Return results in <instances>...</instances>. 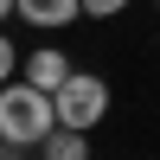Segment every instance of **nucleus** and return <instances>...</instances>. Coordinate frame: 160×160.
<instances>
[{"instance_id":"6e6552de","label":"nucleus","mask_w":160,"mask_h":160,"mask_svg":"<svg viewBox=\"0 0 160 160\" xmlns=\"http://www.w3.org/2000/svg\"><path fill=\"white\" fill-rule=\"evenodd\" d=\"M7 13H19V0H0V19H7Z\"/></svg>"},{"instance_id":"0eeeda50","label":"nucleus","mask_w":160,"mask_h":160,"mask_svg":"<svg viewBox=\"0 0 160 160\" xmlns=\"http://www.w3.org/2000/svg\"><path fill=\"white\" fill-rule=\"evenodd\" d=\"M122 7H128V0H83V13H90V19H115Z\"/></svg>"},{"instance_id":"7ed1b4c3","label":"nucleus","mask_w":160,"mask_h":160,"mask_svg":"<svg viewBox=\"0 0 160 160\" xmlns=\"http://www.w3.org/2000/svg\"><path fill=\"white\" fill-rule=\"evenodd\" d=\"M71 77H77V71H71V58H64L58 45H38L32 58H26V83H32V90H45V96H58Z\"/></svg>"},{"instance_id":"20e7f679","label":"nucleus","mask_w":160,"mask_h":160,"mask_svg":"<svg viewBox=\"0 0 160 160\" xmlns=\"http://www.w3.org/2000/svg\"><path fill=\"white\" fill-rule=\"evenodd\" d=\"M77 13H83V0H19L26 26H71Z\"/></svg>"},{"instance_id":"f257e3e1","label":"nucleus","mask_w":160,"mask_h":160,"mask_svg":"<svg viewBox=\"0 0 160 160\" xmlns=\"http://www.w3.org/2000/svg\"><path fill=\"white\" fill-rule=\"evenodd\" d=\"M51 135H58V102L45 90H32L26 77L0 90V141L7 148H45Z\"/></svg>"},{"instance_id":"423d86ee","label":"nucleus","mask_w":160,"mask_h":160,"mask_svg":"<svg viewBox=\"0 0 160 160\" xmlns=\"http://www.w3.org/2000/svg\"><path fill=\"white\" fill-rule=\"evenodd\" d=\"M13 71H19V45H13L7 32H0V90H7V83H19Z\"/></svg>"},{"instance_id":"f03ea898","label":"nucleus","mask_w":160,"mask_h":160,"mask_svg":"<svg viewBox=\"0 0 160 160\" xmlns=\"http://www.w3.org/2000/svg\"><path fill=\"white\" fill-rule=\"evenodd\" d=\"M51 102H58V128H71V135H90V128L109 115V83H102L96 71H77L71 83L51 96Z\"/></svg>"},{"instance_id":"39448f33","label":"nucleus","mask_w":160,"mask_h":160,"mask_svg":"<svg viewBox=\"0 0 160 160\" xmlns=\"http://www.w3.org/2000/svg\"><path fill=\"white\" fill-rule=\"evenodd\" d=\"M38 154H45V160H90V141H83V135H71V128H58Z\"/></svg>"}]
</instances>
